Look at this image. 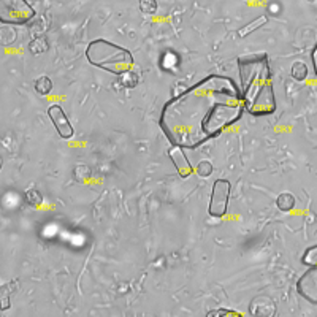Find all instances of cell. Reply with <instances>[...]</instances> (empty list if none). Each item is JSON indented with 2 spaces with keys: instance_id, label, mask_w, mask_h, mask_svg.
<instances>
[{
  "instance_id": "cell-23",
  "label": "cell",
  "mask_w": 317,
  "mask_h": 317,
  "mask_svg": "<svg viewBox=\"0 0 317 317\" xmlns=\"http://www.w3.org/2000/svg\"><path fill=\"white\" fill-rule=\"evenodd\" d=\"M246 2H252V0H246Z\"/></svg>"
},
{
  "instance_id": "cell-4",
  "label": "cell",
  "mask_w": 317,
  "mask_h": 317,
  "mask_svg": "<svg viewBox=\"0 0 317 317\" xmlns=\"http://www.w3.org/2000/svg\"><path fill=\"white\" fill-rule=\"evenodd\" d=\"M35 18V10L27 0H0V22L8 26H26Z\"/></svg>"
},
{
  "instance_id": "cell-3",
  "label": "cell",
  "mask_w": 317,
  "mask_h": 317,
  "mask_svg": "<svg viewBox=\"0 0 317 317\" xmlns=\"http://www.w3.org/2000/svg\"><path fill=\"white\" fill-rule=\"evenodd\" d=\"M86 59L97 69L119 76L132 70L133 67V56L127 48H122L103 38H97L87 44Z\"/></svg>"
},
{
  "instance_id": "cell-20",
  "label": "cell",
  "mask_w": 317,
  "mask_h": 317,
  "mask_svg": "<svg viewBox=\"0 0 317 317\" xmlns=\"http://www.w3.org/2000/svg\"><path fill=\"white\" fill-rule=\"evenodd\" d=\"M8 284H4L2 286V311L8 309L10 308V295L13 292H8Z\"/></svg>"
},
{
  "instance_id": "cell-14",
  "label": "cell",
  "mask_w": 317,
  "mask_h": 317,
  "mask_svg": "<svg viewBox=\"0 0 317 317\" xmlns=\"http://www.w3.org/2000/svg\"><path fill=\"white\" fill-rule=\"evenodd\" d=\"M121 84L124 86V87H127V89H133V87H137L138 86V83H140V76L135 73V72H132V70H129V72H126V73H122L121 75Z\"/></svg>"
},
{
  "instance_id": "cell-13",
  "label": "cell",
  "mask_w": 317,
  "mask_h": 317,
  "mask_svg": "<svg viewBox=\"0 0 317 317\" xmlns=\"http://www.w3.org/2000/svg\"><path fill=\"white\" fill-rule=\"evenodd\" d=\"M49 48V44H48V40L44 38V37H40V38H33L30 43H29V51L32 54H43V52H46Z\"/></svg>"
},
{
  "instance_id": "cell-19",
  "label": "cell",
  "mask_w": 317,
  "mask_h": 317,
  "mask_svg": "<svg viewBox=\"0 0 317 317\" xmlns=\"http://www.w3.org/2000/svg\"><path fill=\"white\" fill-rule=\"evenodd\" d=\"M195 172H197L198 176H201V178H208V176L213 175V164L208 162V161H201V162L197 165Z\"/></svg>"
},
{
  "instance_id": "cell-18",
  "label": "cell",
  "mask_w": 317,
  "mask_h": 317,
  "mask_svg": "<svg viewBox=\"0 0 317 317\" xmlns=\"http://www.w3.org/2000/svg\"><path fill=\"white\" fill-rule=\"evenodd\" d=\"M140 10L144 15L157 13V0H140Z\"/></svg>"
},
{
  "instance_id": "cell-15",
  "label": "cell",
  "mask_w": 317,
  "mask_h": 317,
  "mask_svg": "<svg viewBox=\"0 0 317 317\" xmlns=\"http://www.w3.org/2000/svg\"><path fill=\"white\" fill-rule=\"evenodd\" d=\"M35 90L40 95H48L52 90V81L48 76H40L35 81Z\"/></svg>"
},
{
  "instance_id": "cell-9",
  "label": "cell",
  "mask_w": 317,
  "mask_h": 317,
  "mask_svg": "<svg viewBox=\"0 0 317 317\" xmlns=\"http://www.w3.org/2000/svg\"><path fill=\"white\" fill-rule=\"evenodd\" d=\"M249 312L260 317H273L276 314V304L270 297L258 295L249 304Z\"/></svg>"
},
{
  "instance_id": "cell-21",
  "label": "cell",
  "mask_w": 317,
  "mask_h": 317,
  "mask_svg": "<svg viewBox=\"0 0 317 317\" xmlns=\"http://www.w3.org/2000/svg\"><path fill=\"white\" fill-rule=\"evenodd\" d=\"M208 317H219V315H241L240 312H236V311H232V309H213V311H208L206 314Z\"/></svg>"
},
{
  "instance_id": "cell-8",
  "label": "cell",
  "mask_w": 317,
  "mask_h": 317,
  "mask_svg": "<svg viewBox=\"0 0 317 317\" xmlns=\"http://www.w3.org/2000/svg\"><path fill=\"white\" fill-rule=\"evenodd\" d=\"M168 157H170V161H172V164L175 165V170L178 172L179 178L187 179V178H190L192 173H194V167L190 165V161L184 152V148L172 144V148L168 149Z\"/></svg>"
},
{
  "instance_id": "cell-10",
  "label": "cell",
  "mask_w": 317,
  "mask_h": 317,
  "mask_svg": "<svg viewBox=\"0 0 317 317\" xmlns=\"http://www.w3.org/2000/svg\"><path fill=\"white\" fill-rule=\"evenodd\" d=\"M276 206L279 211L289 213L295 208V197L289 194V192H282V194H279V197L276 198Z\"/></svg>"
},
{
  "instance_id": "cell-11",
  "label": "cell",
  "mask_w": 317,
  "mask_h": 317,
  "mask_svg": "<svg viewBox=\"0 0 317 317\" xmlns=\"http://www.w3.org/2000/svg\"><path fill=\"white\" fill-rule=\"evenodd\" d=\"M267 22H268V18H267V16H260V18H257L255 21H252V22H249V24L243 26L240 30H238V35H240L241 38H244V37H247V35H251V33H252L254 30H257V29H260L262 26H265Z\"/></svg>"
},
{
  "instance_id": "cell-17",
  "label": "cell",
  "mask_w": 317,
  "mask_h": 317,
  "mask_svg": "<svg viewBox=\"0 0 317 317\" xmlns=\"http://www.w3.org/2000/svg\"><path fill=\"white\" fill-rule=\"evenodd\" d=\"M26 201L32 206H40L43 203V195L37 189H30V190L26 192Z\"/></svg>"
},
{
  "instance_id": "cell-2",
  "label": "cell",
  "mask_w": 317,
  "mask_h": 317,
  "mask_svg": "<svg viewBox=\"0 0 317 317\" xmlns=\"http://www.w3.org/2000/svg\"><path fill=\"white\" fill-rule=\"evenodd\" d=\"M244 110L255 118L270 116L276 111V97L267 54H252L238 59Z\"/></svg>"
},
{
  "instance_id": "cell-1",
  "label": "cell",
  "mask_w": 317,
  "mask_h": 317,
  "mask_svg": "<svg viewBox=\"0 0 317 317\" xmlns=\"http://www.w3.org/2000/svg\"><path fill=\"white\" fill-rule=\"evenodd\" d=\"M241 90L229 76L208 75L170 98L161 113L167 140L184 149H197L243 118Z\"/></svg>"
},
{
  "instance_id": "cell-7",
  "label": "cell",
  "mask_w": 317,
  "mask_h": 317,
  "mask_svg": "<svg viewBox=\"0 0 317 317\" xmlns=\"http://www.w3.org/2000/svg\"><path fill=\"white\" fill-rule=\"evenodd\" d=\"M48 118L51 119L52 126L56 127V130H58L59 137L62 140L73 138L75 129L72 127V124H70L69 118H67L65 111H64V108L61 105H51L48 108Z\"/></svg>"
},
{
  "instance_id": "cell-6",
  "label": "cell",
  "mask_w": 317,
  "mask_h": 317,
  "mask_svg": "<svg viewBox=\"0 0 317 317\" xmlns=\"http://www.w3.org/2000/svg\"><path fill=\"white\" fill-rule=\"evenodd\" d=\"M295 287L301 298L317 306V267H309L304 271Z\"/></svg>"
},
{
  "instance_id": "cell-5",
  "label": "cell",
  "mask_w": 317,
  "mask_h": 317,
  "mask_svg": "<svg viewBox=\"0 0 317 317\" xmlns=\"http://www.w3.org/2000/svg\"><path fill=\"white\" fill-rule=\"evenodd\" d=\"M232 194V184L229 179H216L211 189L208 213L211 218H224L227 214Z\"/></svg>"
},
{
  "instance_id": "cell-16",
  "label": "cell",
  "mask_w": 317,
  "mask_h": 317,
  "mask_svg": "<svg viewBox=\"0 0 317 317\" xmlns=\"http://www.w3.org/2000/svg\"><path fill=\"white\" fill-rule=\"evenodd\" d=\"M301 263L306 267H317V244L309 246L301 257Z\"/></svg>"
},
{
  "instance_id": "cell-12",
  "label": "cell",
  "mask_w": 317,
  "mask_h": 317,
  "mask_svg": "<svg viewBox=\"0 0 317 317\" xmlns=\"http://www.w3.org/2000/svg\"><path fill=\"white\" fill-rule=\"evenodd\" d=\"M290 75H292L293 79H297V81H304V79L308 78V65L304 62H301V61L293 62Z\"/></svg>"
},
{
  "instance_id": "cell-22",
  "label": "cell",
  "mask_w": 317,
  "mask_h": 317,
  "mask_svg": "<svg viewBox=\"0 0 317 317\" xmlns=\"http://www.w3.org/2000/svg\"><path fill=\"white\" fill-rule=\"evenodd\" d=\"M311 59H312V65H314V73L317 75V44L311 52Z\"/></svg>"
}]
</instances>
